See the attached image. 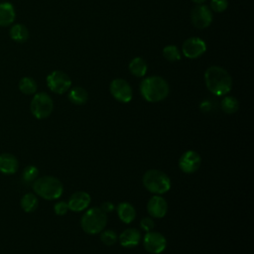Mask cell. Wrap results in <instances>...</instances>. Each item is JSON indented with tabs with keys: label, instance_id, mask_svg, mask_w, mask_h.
I'll return each mask as SVG.
<instances>
[{
	"label": "cell",
	"instance_id": "cell-33",
	"mask_svg": "<svg viewBox=\"0 0 254 254\" xmlns=\"http://www.w3.org/2000/svg\"><path fill=\"white\" fill-rule=\"evenodd\" d=\"M192 1H194V2H196V3H202V2H204L205 0H192Z\"/></svg>",
	"mask_w": 254,
	"mask_h": 254
},
{
	"label": "cell",
	"instance_id": "cell-17",
	"mask_svg": "<svg viewBox=\"0 0 254 254\" xmlns=\"http://www.w3.org/2000/svg\"><path fill=\"white\" fill-rule=\"evenodd\" d=\"M19 163L15 156L11 154H1L0 155V172L5 175L15 174L18 170Z\"/></svg>",
	"mask_w": 254,
	"mask_h": 254
},
{
	"label": "cell",
	"instance_id": "cell-10",
	"mask_svg": "<svg viewBox=\"0 0 254 254\" xmlns=\"http://www.w3.org/2000/svg\"><path fill=\"white\" fill-rule=\"evenodd\" d=\"M201 163V158L199 154L195 151L190 150L185 152L180 160H179V167L180 169L187 174H191L197 171Z\"/></svg>",
	"mask_w": 254,
	"mask_h": 254
},
{
	"label": "cell",
	"instance_id": "cell-19",
	"mask_svg": "<svg viewBox=\"0 0 254 254\" xmlns=\"http://www.w3.org/2000/svg\"><path fill=\"white\" fill-rule=\"evenodd\" d=\"M9 36L17 43H24L29 39V31L26 26L22 24H15L10 28Z\"/></svg>",
	"mask_w": 254,
	"mask_h": 254
},
{
	"label": "cell",
	"instance_id": "cell-7",
	"mask_svg": "<svg viewBox=\"0 0 254 254\" xmlns=\"http://www.w3.org/2000/svg\"><path fill=\"white\" fill-rule=\"evenodd\" d=\"M48 87L55 93L63 94L67 91L71 85L69 76L61 70H54L47 76Z\"/></svg>",
	"mask_w": 254,
	"mask_h": 254
},
{
	"label": "cell",
	"instance_id": "cell-28",
	"mask_svg": "<svg viewBox=\"0 0 254 254\" xmlns=\"http://www.w3.org/2000/svg\"><path fill=\"white\" fill-rule=\"evenodd\" d=\"M210 6L213 11L215 12H222L224 11L228 6L227 0H211Z\"/></svg>",
	"mask_w": 254,
	"mask_h": 254
},
{
	"label": "cell",
	"instance_id": "cell-13",
	"mask_svg": "<svg viewBox=\"0 0 254 254\" xmlns=\"http://www.w3.org/2000/svg\"><path fill=\"white\" fill-rule=\"evenodd\" d=\"M148 213L155 218H162L166 215L168 210V203L161 195L152 196L147 204Z\"/></svg>",
	"mask_w": 254,
	"mask_h": 254
},
{
	"label": "cell",
	"instance_id": "cell-21",
	"mask_svg": "<svg viewBox=\"0 0 254 254\" xmlns=\"http://www.w3.org/2000/svg\"><path fill=\"white\" fill-rule=\"evenodd\" d=\"M129 69L133 75L141 77L147 71V64L142 58H135L130 62Z\"/></svg>",
	"mask_w": 254,
	"mask_h": 254
},
{
	"label": "cell",
	"instance_id": "cell-1",
	"mask_svg": "<svg viewBox=\"0 0 254 254\" xmlns=\"http://www.w3.org/2000/svg\"><path fill=\"white\" fill-rule=\"evenodd\" d=\"M204 81L208 90L220 96L228 93L232 86L230 74L220 66H210L204 73Z\"/></svg>",
	"mask_w": 254,
	"mask_h": 254
},
{
	"label": "cell",
	"instance_id": "cell-3",
	"mask_svg": "<svg viewBox=\"0 0 254 254\" xmlns=\"http://www.w3.org/2000/svg\"><path fill=\"white\" fill-rule=\"evenodd\" d=\"M33 190L41 197L53 200L62 195L64 186L59 179L52 176H45L34 181Z\"/></svg>",
	"mask_w": 254,
	"mask_h": 254
},
{
	"label": "cell",
	"instance_id": "cell-29",
	"mask_svg": "<svg viewBox=\"0 0 254 254\" xmlns=\"http://www.w3.org/2000/svg\"><path fill=\"white\" fill-rule=\"evenodd\" d=\"M68 209V204L65 201H59L54 206L55 213L58 215H64Z\"/></svg>",
	"mask_w": 254,
	"mask_h": 254
},
{
	"label": "cell",
	"instance_id": "cell-18",
	"mask_svg": "<svg viewBox=\"0 0 254 254\" xmlns=\"http://www.w3.org/2000/svg\"><path fill=\"white\" fill-rule=\"evenodd\" d=\"M117 214L121 221H123L124 223H130L134 220L136 216V211L131 203L123 201L117 206Z\"/></svg>",
	"mask_w": 254,
	"mask_h": 254
},
{
	"label": "cell",
	"instance_id": "cell-15",
	"mask_svg": "<svg viewBox=\"0 0 254 254\" xmlns=\"http://www.w3.org/2000/svg\"><path fill=\"white\" fill-rule=\"evenodd\" d=\"M141 233L137 228H127L119 235V242L123 247L132 248L139 244Z\"/></svg>",
	"mask_w": 254,
	"mask_h": 254
},
{
	"label": "cell",
	"instance_id": "cell-2",
	"mask_svg": "<svg viewBox=\"0 0 254 254\" xmlns=\"http://www.w3.org/2000/svg\"><path fill=\"white\" fill-rule=\"evenodd\" d=\"M142 96L149 102H158L169 94V84L161 76L153 75L145 78L140 85Z\"/></svg>",
	"mask_w": 254,
	"mask_h": 254
},
{
	"label": "cell",
	"instance_id": "cell-16",
	"mask_svg": "<svg viewBox=\"0 0 254 254\" xmlns=\"http://www.w3.org/2000/svg\"><path fill=\"white\" fill-rule=\"evenodd\" d=\"M16 18L13 4L10 2H0V27L11 26Z\"/></svg>",
	"mask_w": 254,
	"mask_h": 254
},
{
	"label": "cell",
	"instance_id": "cell-22",
	"mask_svg": "<svg viewBox=\"0 0 254 254\" xmlns=\"http://www.w3.org/2000/svg\"><path fill=\"white\" fill-rule=\"evenodd\" d=\"M38 204H39L38 197L31 192L26 193L21 199V207L26 212H32L36 210V208L38 207Z\"/></svg>",
	"mask_w": 254,
	"mask_h": 254
},
{
	"label": "cell",
	"instance_id": "cell-30",
	"mask_svg": "<svg viewBox=\"0 0 254 254\" xmlns=\"http://www.w3.org/2000/svg\"><path fill=\"white\" fill-rule=\"evenodd\" d=\"M140 226L142 229L149 232V231H152V229L154 228L155 222L151 217H144L140 221Z\"/></svg>",
	"mask_w": 254,
	"mask_h": 254
},
{
	"label": "cell",
	"instance_id": "cell-26",
	"mask_svg": "<svg viewBox=\"0 0 254 254\" xmlns=\"http://www.w3.org/2000/svg\"><path fill=\"white\" fill-rule=\"evenodd\" d=\"M163 55L166 60L170 62H176L181 59L180 51L176 46H167L163 50Z\"/></svg>",
	"mask_w": 254,
	"mask_h": 254
},
{
	"label": "cell",
	"instance_id": "cell-32",
	"mask_svg": "<svg viewBox=\"0 0 254 254\" xmlns=\"http://www.w3.org/2000/svg\"><path fill=\"white\" fill-rule=\"evenodd\" d=\"M100 207H101L102 210H103L104 212H106V213H107V212H111V211L114 210V205H113L110 201H105V202H103Z\"/></svg>",
	"mask_w": 254,
	"mask_h": 254
},
{
	"label": "cell",
	"instance_id": "cell-9",
	"mask_svg": "<svg viewBox=\"0 0 254 254\" xmlns=\"http://www.w3.org/2000/svg\"><path fill=\"white\" fill-rule=\"evenodd\" d=\"M110 92L113 97L123 103H127L132 99V88L129 83L122 78H115L110 83Z\"/></svg>",
	"mask_w": 254,
	"mask_h": 254
},
{
	"label": "cell",
	"instance_id": "cell-14",
	"mask_svg": "<svg viewBox=\"0 0 254 254\" xmlns=\"http://www.w3.org/2000/svg\"><path fill=\"white\" fill-rule=\"evenodd\" d=\"M91 197L85 191H76L68 199V208L72 211L78 212L84 210L90 203Z\"/></svg>",
	"mask_w": 254,
	"mask_h": 254
},
{
	"label": "cell",
	"instance_id": "cell-5",
	"mask_svg": "<svg viewBox=\"0 0 254 254\" xmlns=\"http://www.w3.org/2000/svg\"><path fill=\"white\" fill-rule=\"evenodd\" d=\"M144 187L153 193L162 194L171 189V180L167 174L159 170H148L143 175Z\"/></svg>",
	"mask_w": 254,
	"mask_h": 254
},
{
	"label": "cell",
	"instance_id": "cell-24",
	"mask_svg": "<svg viewBox=\"0 0 254 254\" xmlns=\"http://www.w3.org/2000/svg\"><path fill=\"white\" fill-rule=\"evenodd\" d=\"M221 108L225 113H235L239 108L238 100L233 96H226L221 101Z\"/></svg>",
	"mask_w": 254,
	"mask_h": 254
},
{
	"label": "cell",
	"instance_id": "cell-31",
	"mask_svg": "<svg viewBox=\"0 0 254 254\" xmlns=\"http://www.w3.org/2000/svg\"><path fill=\"white\" fill-rule=\"evenodd\" d=\"M200 109H201V111H203V112H208V111H210L211 109H212V107H213V102L211 101V100H209V99H206V100H203L201 103H200Z\"/></svg>",
	"mask_w": 254,
	"mask_h": 254
},
{
	"label": "cell",
	"instance_id": "cell-20",
	"mask_svg": "<svg viewBox=\"0 0 254 254\" xmlns=\"http://www.w3.org/2000/svg\"><path fill=\"white\" fill-rule=\"evenodd\" d=\"M68 99L75 105H82L87 101L88 94L83 87L75 86L69 91Z\"/></svg>",
	"mask_w": 254,
	"mask_h": 254
},
{
	"label": "cell",
	"instance_id": "cell-27",
	"mask_svg": "<svg viewBox=\"0 0 254 254\" xmlns=\"http://www.w3.org/2000/svg\"><path fill=\"white\" fill-rule=\"evenodd\" d=\"M38 174H39V171H38L37 167H35V166H28L23 171V174H22L23 181L26 182V183L34 182L37 179Z\"/></svg>",
	"mask_w": 254,
	"mask_h": 254
},
{
	"label": "cell",
	"instance_id": "cell-6",
	"mask_svg": "<svg viewBox=\"0 0 254 254\" xmlns=\"http://www.w3.org/2000/svg\"><path fill=\"white\" fill-rule=\"evenodd\" d=\"M53 99L46 92L36 93L31 101V112L38 119L49 117L53 111Z\"/></svg>",
	"mask_w": 254,
	"mask_h": 254
},
{
	"label": "cell",
	"instance_id": "cell-11",
	"mask_svg": "<svg viewBox=\"0 0 254 254\" xmlns=\"http://www.w3.org/2000/svg\"><path fill=\"white\" fill-rule=\"evenodd\" d=\"M192 24L199 29L208 27L212 21V13L206 5H197L191 11Z\"/></svg>",
	"mask_w": 254,
	"mask_h": 254
},
{
	"label": "cell",
	"instance_id": "cell-4",
	"mask_svg": "<svg viewBox=\"0 0 254 254\" xmlns=\"http://www.w3.org/2000/svg\"><path fill=\"white\" fill-rule=\"evenodd\" d=\"M107 223V214L101 207H91L82 215L80 226L88 234L100 233Z\"/></svg>",
	"mask_w": 254,
	"mask_h": 254
},
{
	"label": "cell",
	"instance_id": "cell-12",
	"mask_svg": "<svg viewBox=\"0 0 254 254\" xmlns=\"http://www.w3.org/2000/svg\"><path fill=\"white\" fill-rule=\"evenodd\" d=\"M206 51L205 43L199 38H189L183 44V53L189 59L200 57Z\"/></svg>",
	"mask_w": 254,
	"mask_h": 254
},
{
	"label": "cell",
	"instance_id": "cell-25",
	"mask_svg": "<svg viewBox=\"0 0 254 254\" xmlns=\"http://www.w3.org/2000/svg\"><path fill=\"white\" fill-rule=\"evenodd\" d=\"M100 240L103 242V244L111 246L117 242L118 235L114 230H111V229L104 230V231H101Z\"/></svg>",
	"mask_w": 254,
	"mask_h": 254
},
{
	"label": "cell",
	"instance_id": "cell-23",
	"mask_svg": "<svg viewBox=\"0 0 254 254\" xmlns=\"http://www.w3.org/2000/svg\"><path fill=\"white\" fill-rule=\"evenodd\" d=\"M37 83L32 77L25 76L19 81V89L24 94H34L37 91Z\"/></svg>",
	"mask_w": 254,
	"mask_h": 254
},
{
	"label": "cell",
	"instance_id": "cell-8",
	"mask_svg": "<svg viewBox=\"0 0 254 254\" xmlns=\"http://www.w3.org/2000/svg\"><path fill=\"white\" fill-rule=\"evenodd\" d=\"M143 245L148 252L152 254H160L166 249L167 239L160 232L149 231L144 236Z\"/></svg>",
	"mask_w": 254,
	"mask_h": 254
}]
</instances>
